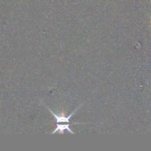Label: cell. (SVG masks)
Instances as JSON below:
<instances>
[{
  "mask_svg": "<svg viewBox=\"0 0 151 151\" xmlns=\"http://www.w3.org/2000/svg\"><path fill=\"white\" fill-rule=\"evenodd\" d=\"M81 106H83V104H81L80 105V106H78V108H77L76 109H75V111H74L73 112H72V114H71L70 115H69V116H60V115H57L55 114L54 113V112L52 111L50 109H49L48 107H47V109H48L49 111L50 112V113L52 114L53 115V116L55 117V121H56V123H61V122H66V123H69V122H71V118H72V115L74 114L75 113V112L78 111V109H79L80 107H81Z\"/></svg>",
  "mask_w": 151,
  "mask_h": 151,
  "instance_id": "1",
  "label": "cell"
},
{
  "mask_svg": "<svg viewBox=\"0 0 151 151\" xmlns=\"http://www.w3.org/2000/svg\"><path fill=\"white\" fill-rule=\"evenodd\" d=\"M67 131L68 132H69L72 134H74L73 131L70 129V125L69 124H60L58 123L57 125H56V128L55 129V131L52 133V134H55L56 132H59L60 134H63L64 131Z\"/></svg>",
  "mask_w": 151,
  "mask_h": 151,
  "instance_id": "2",
  "label": "cell"
}]
</instances>
